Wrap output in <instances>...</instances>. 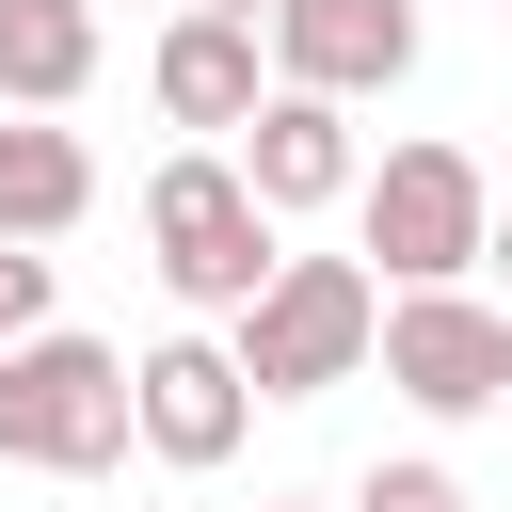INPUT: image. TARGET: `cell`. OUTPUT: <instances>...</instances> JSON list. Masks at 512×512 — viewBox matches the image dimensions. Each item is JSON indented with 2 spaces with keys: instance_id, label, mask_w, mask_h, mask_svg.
I'll use <instances>...</instances> for the list:
<instances>
[{
  "instance_id": "cell-1",
  "label": "cell",
  "mask_w": 512,
  "mask_h": 512,
  "mask_svg": "<svg viewBox=\"0 0 512 512\" xmlns=\"http://www.w3.org/2000/svg\"><path fill=\"white\" fill-rule=\"evenodd\" d=\"M480 224H496V176H480V144H448V128H416V144H384V160L352 176V256H368V288H480Z\"/></svg>"
},
{
  "instance_id": "cell-2",
  "label": "cell",
  "mask_w": 512,
  "mask_h": 512,
  "mask_svg": "<svg viewBox=\"0 0 512 512\" xmlns=\"http://www.w3.org/2000/svg\"><path fill=\"white\" fill-rule=\"evenodd\" d=\"M272 256H288V224L240 192L224 144H176V160L144 176V272H160L192 320H240V304L272 288Z\"/></svg>"
},
{
  "instance_id": "cell-3",
  "label": "cell",
  "mask_w": 512,
  "mask_h": 512,
  "mask_svg": "<svg viewBox=\"0 0 512 512\" xmlns=\"http://www.w3.org/2000/svg\"><path fill=\"white\" fill-rule=\"evenodd\" d=\"M368 336H384V288H368V256H272V288L224 320V352H240V384H256V400L368 384Z\"/></svg>"
},
{
  "instance_id": "cell-4",
  "label": "cell",
  "mask_w": 512,
  "mask_h": 512,
  "mask_svg": "<svg viewBox=\"0 0 512 512\" xmlns=\"http://www.w3.org/2000/svg\"><path fill=\"white\" fill-rule=\"evenodd\" d=\"M0 464L32 480H112L128 464V352L112 336H16L0 352Z\"/></svg>"
},
{
  "instance_id": "cell-5",
  "label": "cell",
  "mask_w": 512,
  "mask_h": 512,
  "mask_svg": "<svg viewBox=\"0 0 512 512\" xmlns=\"http://www.w3.org/2000/svg\"><path fill=\"white\" fill-rule=\"evenodd\" d=\"M368 368H384L432 432H464V416H496V400H512V304H480V288H384Z\"/></svg>"
},
{
  "instance_id": "cell-6",
  "label": "cell",
  "mask_w": 512,
  "mask_h": 512,
  "mask_svg": "<svg viewBox=\"0 0 512 512\" xmlns=\"http://www.w3.org/2000/svg\"><path fill=\"white\" fill-rule=\"evenodd\" d=\"M240 432H256V384H240L224 336H160V352H128V448H144V464L208 480V464H240Z\"/></svg>"
},
{
  "instance_id": "cell-7",
  "label": "cell",
  "mask_w": 512,
  "mask_h": 512,
  "mask_svg": "<svg viewBox=\"0 0 512 512\" xmlns=\"http://www.w3.org/2000/svg\"><path fill=\"white\" fill-rule=\"evenodd\" d=\"M256 48H272L288 96H336L352 112V96H400L416 80V0H272Z\"/></svg>"
},
{
  "instance_id": "cell-8",
  "label": "cell",
  "mask_w": 512,
  "mask_h": 512,
  "mask_svg": "<svg viewBox=\"0 0 512 512\" xmlns=\"http://www.w3.org/2000/svg\"><path fill=\"white\" fill-rule=\"evenodd\" d=\"M224 160H240V192H256L272 224H304V208H352V176H368L352 112H336V96H288V80L256 96V128H240Z\"/></svg>"
},
{
  "instance_id": "cell-9",
  "label": "cell",
  "mask_w": 512,
  "mask_h": 512,
  "mask_svg": "<svg viewBox=\"0 0 512 512\" xmlns=\"http://www.w3.org/2000/svg\"><path fill=\"white\" fill-rule=\"evenodd\" d=\"M144 96H160V128H192V144H240V128H256V96H272V48H256V16H176V32L144 48Z\"/></svg>"
},
{
  "instance_id": "cell-10",
  "label": "cell",
  "mask_w": 512,
  "mask_h": 512,
  "mask_svg": "<svg viewBox=\"0 0 512 512\" xmlns=\"http://www.w3.org/2000/svg\"><path fill=\"white\" fill-rule=\"evenodd\" d=\"M80 208H96V144H80L64 112H0V240L48 256Z\"/></svg>"
},
{
  "instance_id": "cell-11",
  "label": "cell",
  "mask_w": 512,
  "mask_h": 512,
  "mask_svg": "<svg viewBox=\"0 0 512 512\" xmlns=\"http://www.w3.org/2000/svg\"><path fill=\"white\" fill-rule=\"evenodd\" d=\"M96 0H0V112H80L96 96Z\"/></svg>"
},
{
  "instance_id": "cell-12",
  "label": "cell",
  "mask_w": 512,
  "mask_h": 512,
  "mask_svg": "<svg viewBox=\"0 0 512 512\" xmlns=\"http://www.w3.org/2000/svg\"><path fill=\"white\" fill-rule=\"evenodd\" d=\"M336 512H464V480H448L432 448H400V464H368V480H352Z\"/></svg>"
},
{
  "instance_id": "cell-13",
  "label": "cell",
  "mask_w": 512,
  "mask_h": 512,
  "mask_svg": "<svg viewBox=\"0 0 512 512\" xmlns=\"http://www.w3.org/2000/svg\"><path fill=\"white\" fill-rule=\"evenodd\" d=\"M16 336H48V256H32V240H0V352H16Z\"/></svg>"
},
{
  "instance_id": "cell-14",
  "label": "cell",
  "mask_w": 512,
  "mask_h": 512,
  "mask_svg": "<svg viewBox=\"0 0 512 512\" xmlns=\"http://www.w3.org/2000/svg\"><path fill=\"white\" fill-rule=\"evenodd\" d=\"M480 272H496V288H512V208H496V224H480Z\"/></svg>"
},
{
  "instance_id": "cell-15",
  "label": "cell",
  "mask_w": 512,
  "mask_h": 512,
  "mask_svg": "<svg viewBox=\"0 0 512 512\" xmlns=\"http://www.w3.org/2000/svg\"><path fill=\"white\" fill-rule=\"evenodd\" d=\"M176 16H256V32H272V0H176Z\"/></svg>"
},
{
  "instance_id": "cell-16",
  "label": "cell",
  "mask_w": 512,
  "mask_h": 512,
  "mask_svg": "<svg viewBox=\"0 0 512 512\" xmlns=\"http://www.w3.org/2000/svg\"><path fill=\"white\" fill-rule=\"evenodd\" d=\"M288 512H320V496H288Z\"/></svg>"
},
{
  "instance_id": "cell-17",
  "label": "cell",
  "mask_w": 512,
  "mask_h": 512,
  "mask_svg": "<svg viewBox=\"0 0 512 512\" xmlns=\"http://www.w3.org/2000/svg\"><path fill=\"white\" fill-rule=\"evenodd\" d=\"M496 16H512V0H496Z\"/></svg>"
}]
</instances>
